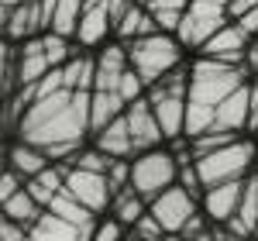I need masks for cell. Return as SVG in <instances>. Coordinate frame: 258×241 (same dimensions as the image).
I'll list each match as a JSON object with an SVG mask.
<instances>
[{"mask_svg":"<svg viewBox=\"0 0 258 241\" xmlns=\"http://www.w3.org/2000/svg\"><path fill=\"white\" fill-rule=\"evenodd\" d=\"M90 93L93 90H55L48 97L28 103V110L21 114V138L35 148H48V145H62L80 138L90 131Z\"/></svg>","mask_w":258,"mask_h":241,"instance_id":"obj_1","label":"cell"},{"mask_svg":"<svg viewBox=\"0 0 258 241\" xmlns=\"http://www.w3.org/2000/svg\"><path fill=\"white\" fill-rule=\"evenodd\" d=\"M241 83H244V73L241 66H231V62L220 59H203L193 66L189 73V83H186V103H197V107H217L227 93H234Z\"/></svg>","mask_w":258,"mask_h":241,"instance_id":"obj_2","label":"cell"},{"mask_svg":"<svg viewBox=\"0 0 258 241\" xmlns=\"http://www.w3.org/2000/svg\"><path fill=\"white\" fill-rule=\"evenodd\" d=\"M127 62H131V69L141 76L145 86H155L162 76H169L179 66L176 35H169V31H152V35L131 38V45H127Z\"/></svg>","mask_w":258,"mask_h":241,"instance_id":"obj_3","label":"cell"},{"mask_svg":"<svg viewBox=\"0 0 258 241\" xmlns=\"http://www.w3.org/2000/svg\"><path fill=\"white\" fill-rule=\"evenodd\" d=\"M255 162V141H231V145H220L214 152H203L197 155V176H200V186H220L227 179H241L244 169Z\"/></svg>","mask_w":258,"mask_h":241,"instance_id":"obj_4","label":"cell"},{"mask_svg":"<svg viewBox=\"0 0 258 241\" xmlns=\"http://www.w3.org/2000/svg\"><path fill=\"white\" fill-rule=\"evenodd\" d=\"M227 24V7L214 4V0H189L179 14V28H176V41L179 45H193L200 48L214 31H220Z\"/></svg>","mask_w":258,"mask_h":241,"instance_id":"obj_5","label":"cell"},{"mask_svg":"<svg viewBox=\"0 0 258 241\" xmlns=\"http://www.w3.org/2000/svg\"><path fill=\"white\" fill-rule=\"evenodd\" d=\"M148 103H152V114L159 120L162 135L176 138L182 131V120H186V76H162Z\"/></svg>","mask_w":258,"mask_h":241,"instance_id":"obj_6","label":"cell"},{"mask_svg":"<svg viewBox=\"0 0 258 241\" xmlns=\"http://www.w3.org/2000/svg\"><path fill=\"white\" fill-rule=\"evenodd\" d=\"M172 183H176V162L165 152H145L131 165V190L138 197H159Z\"/></svg>","mask_w":258,"mask_h":241,"instance_id":"obj_7","label":"cell"},{"mask_svg":"<svg viewBox=\"0 0 258 241\" xmlns=\"http://www.w3.org/2000/svg\"><path fill=\"white\" fill-rule=\"evenodd\" d=\"M148 214L162 224V231H182L186 221L197 214V203L189 197V190H182V186H165L159 197H152V210H148Z\"/></svg>","mask_w":258,"mask_h":241,"instance_id":"obj_8","label":"cell"},{"mask_svg":"<svg viewBox=\"0 0 258 241\" xmlns=\"http://www.w3.org/2000/svg\"><path fill=\"white\" fill-rule=\"evenodd\" d=\"M62 186H66L83 207H90L93 214H97V210H107V203L114 197L107 172H90V169H69Z\"/></svg>","mask_w":258,"mask_h":241,"instance_id":"obj_9","label":"cell"},{"mask_svg":"<svg viewBox=\"0 0 258 241\" xmlns=\"http://www.w3.org/2000/svg\"><path fill=\"white\" fill-rule=\"evenodd\" d=\"M248 38L238 24H224L220 31H214L210 38L200 45V52L207 59H220V62H231V66H241L244 62V48H248Z\"/></svg>","mask_w":258,"mask_h":241,"instance_id":"obj_10","label":"cell"},{"mask_svg":"<svg viewBox=\"0 0 258 241\" xmlns=\"http://www.w3.org/2000/svg\"><path fill=\"white\" fill-rule=\"evenodd\" d=\"M124 120H127L131 145H135V148H141V152H148L152 145H159V141L165 138V135H162V128H159V120H155V114H152V103H148V100L127 103Z\"/></svg>","mask_w":258,"mask_h":241,"instance_id":"obj_11","label":"cell"},{"mask_svg":"<svg viewBox=\"0 0 258 241\" xmlns=\"http://www.w3.org/2000/svg\"><path fill=\"white\" fill-rule=\"evenodd\" d=\"M248 97H251V86H244V83H241L234 93H227L214 107L210 131H241V128H248Z\"/></svg>","mask_w":258,"mask_h":241,"instance_id":"obj_12","label":"cell"},{"mask_svg":"<svg viewBox=\"0 0 258 241\" xmlns=\"http://www.w3.org/2000/svg\"><path fill=\"white\" fill-rule=\"evenodd\" d=\"M241 190H244V179H227L220 186H210L207 190V214L214 221H231L241 203Z\"/></svg>","mask_w":258,"mask_h":241,"instance_id":"obj_13","label":"cell"},{"mask_svg":"<svg viewBox=\"0 0 258 241\" xmlns=\"http://www.w3.org/2000/svg\"><path fill=\"white\" fill-rule=\"evenodd\" d=\"M127 48L124 45H110L103 48V55L97 59V76H93V90H114L117 93V83H120V73L127 69Z\"/></svg>","mask_w":258,"mask_h":241,"instance_id":"obj_14","label":"cell"},{"mask_svg":"<svg viewBox=\"0 0 258 241\" xmlns=\"http://www.w3.org/2000/svg\"><path fill=\"white\" fill-rule=\"evenodd\" d=\"M110 31V14H107V0L100 4H86L80 14V24H76V38L83 45H97V41L107 38Z\"/></svg>","mask_w":258,"mask_h":241,"instance_id":"obj_15","label":"cell"},{"mask_svg":"<svg viewBox=\"0 0 258 241\" xmlns=\"http://www.w3.org/2000/svg\"><path fill=\"white\" fill-rule=\"evenodd\" d=\"M48 69H55L48 55H45V45L41 38H28L24 41V48H21V66H18V76L24 86H31V83H38Z\"/></svg>","mask_w":258,"mask_h":241,"instance_id":"obj_16","label":"cell"},{"mask_svg":"<svg viewBox=\"0 0 258 241\" xmlns=\"http://www.w3.org/2000/svg\"><path fill=\"white\" fill-rule=\"evenodd\" d=\"M35 241H83L80 238V227L69 221H62L59 214H52V210H45L38 214V221L31 224V231H28Z\"/></svg>","mask_w":258,"mask_h":241,"instance_id":"obj_17","label":"cell"},{"mask_svg":"<svg viewBox=\"0 0 258 241\" xmlns=\"http://www.w3.org/2000/svg\"><path fill=\"white\" fill-rule=\"evenodd\" d=\"M11 38H31L35 31H41V14H38V0H21L18 7H11V18L4 28Z\"/></svg>","mask_w":258,"mask_h":241,"instance_id":"obj_18","label":"cell"},{"mask_svg":"<svg viewBox=\"0 0 258 241\" xmlns=\"http://www.w3.org/2000/svg\"><path fill=\"white\" fill-rule=\"evenodd\" d=\"M120 110H124L120 93H114V90H93L90 93V128L93 131H103Z\"/></svg>","mask_w":258,"mask_h":241,"instance_id":"obj_19","label":"cell"},{"mask_svg":"<svg viewBox=\"0 0 258 241\" xmlns=\"http://www.w3.org/2000/svg\"><path fill=\"white\" fill-rule=\"evenodd\" d=\"M48 210H52V214H59L62 221L76 224V227H93V210H90V207H83V203L76 200L66 186H62L59 193L48 200Z\"/></svg>","mask_w":258,"mask_h":241,"instance_id":"obj_20","label":"cell"},{"mask_svg":"<svg viewBox=\"0 0 258 241\" xmlns=\"http://www.w3.org/2000/svg\"><path fill=\"white\" fill-rule=\"evenodd\" d=\"M100 152L103 155H110V159H124V155H131L135 152V145H131V135H127V120L114 117L103 131H100Z\"/></svg>","mask_w":258,"mask_h":241,"instance_id":"obj_21","label":"cell"},{"mask_svg":"<svg viewBox=\"0 0 258 241\" xmlns=\"http://www.w3.org/2000/svg\"><path fill=\"white\" fill-rule=\"evenodd\" d=\"M0 210H4V217L7 221H18V224H35L41 214V203H35V197L21 186L18 193H11L7 200L0 203Z\"/></svg>","mask_w":258,"mask_h":241,"instance_id":"obj_22","label":"cell"},{"mask_svg":"<svg viewBox=\"0 0 258 241\" xmlns=\"http://www.w3.org/2000/svg\"><path fill=\"white\" fill-rule=\"evenodd\" d=\"M66 172L69 169H41V172H35L31 176V183L24 186L31 197H35V203H41V207H48V200L55 197L62 190V183H66Z\"/></svg>","mask_w":258,"mask_h":241,"instance_id":"obj_23","label":"cell"},{"mask_svg":"<svg viewBox=\"0 0 258 241\" xmlns=\"http://www.w3.org/2000/svg\"><path fill=\"white\" fill-rule=\"evenodd\" d=\"M152 31H159V28H155V18H152L145 7H138V4H131V7L124 11V18L117 21V35L124 41L141 38V35H152Z\"/></svg>","mask_w":258,"mask_h":241,"instance_id":"obj_24","label":"cell"},{"mask_svg":"<svg viewBox=\"0 0 258 241\" xmlns=\"http://www.w3.org/2000/svg\"><path fill=\"white\" fill-rule=\"evenodd\" d=\"M93 76H97V62L93 59H66L62 62L66 90H93Z\"/></svg>","mask_w":258,"mask_h":241,"instance_id":"obj_25","label":"cell"},{"mask_svg":"<svg viewBox=\"0 0 258 241\" xmlns=\"http://www.w3.org/2000/svg\"><path fill=\"white\" fill-rule=\"evenodd\" d=\"M11 162H14V169H18L21 176H35V172H41L45 165H48V155L41 152V148H35V145H14L11 148Z\"/></svg>","mask_w":258,"mask_h":241,"instance_id":"obj_26","label":"cell"},{"mask_svg":"<svg viewBox=\"0 0 258 241\" xmlns=\"http://www.w3.org/2000/svg\"><path fill=\"white\" fill-rule=\"evenodd\" d=\"M83 7H86L83 0H59L55 14H52V31H55V35H62V38L76 35V24H80Z\"/></svg>","mask_w":258,"mask_h":241,"instance_id":"obj_27","label":"cell"},{"mask_svg":"<svg viewBox=\"0 0 258 241\" xmlns=\"http://www.w3.org/2000/svg\"><path fill=\"white\" fill-rule=\"evenodd\" d=\"M145 197H138V193H120L117 203H114V210H117V221L120 224H131L135 227V221H138L141 214H145Z\"/></svg>","mask_w":258,"mask_h":241,"instance_id":"obj_28","label":"cell"},{"mask_svg":"<svg viewBox=\"0 0 258 241\" xmlns=\"http://www.w3.org/2000/svg\"><path fill=\"white\" fill-rule=\"evenodd\" d=\"M141 90H145V83H141V76L127 66L124 73H120V83H117V93H120V100L124 103H135L141 97Z\"/></svg>","mask_w":258,"mask_h":241,"instance_id":"obj_29","label":"cell"},{"mask_svg":"<svg viewBox=\"0 0 258 241\" xmlns=\"http://www.w3.org/2000/svg\"><path fill=\"white\" fill-rule=\"evenodd\" d=\"M41 45H45V55H48V62H52V66H62V62L69 59V45H66V38H62V35H55V31L41 35Z\"/></svg>","mask_w":258,"mask_h":241,"instance_id":"obj_30","label":"cell"},{"mask_svg":"<svg viewBox=\"0 0 258 241\" xmlns=\"http://www.w3.org/2000/svg\"><path fill=\"white\" fill-rule=\"evenodd\" d=\"M234 141V131H203V135H197V155H203V152H214V148H220V145H231Z\"/></svg>","mask_w":258,"mask_h":241,"instance_id":"obj_31","label":"cell"},{"mask_svg":"<svg viewBox=\"0 0 258 241\" xmlns=\"http://www.w3.org/2000/svg\"><path fill=\"white\" fill-rule=\"evenodd\" d=\"M135 238H141V241H159L162 238V224L145 210L138 221H135Z\"/></svg>","mask_w":258,"mask_h":241,"instance_id":"obj_32","label":"cell"},{"mask_svg":"<svg viewBox=\"0 0 258 241\" xmlns=\"http://www.w3.org/2000/svg\"><path fill=\"white\" fill-rule=\"evenodd\" d=\"M107 165H110V155H103V152H83L80 159H76V169H90V172H107Z\"/></svg>","mask_w":258,"mask_h":241,"instance_id":"obj_33","label":"cell"},{"mask_svg":"<svg viewBox=\"0 0 258 241\" xmlns=\"http://www.w3.org/2000/svg\"><path fill=\"white\" fill-rule=\"evenodd\" d=\"M107 179H110V190H120L124 183H131V169H127L120 159H110V165H107Z\"/></svg>","mask_w":258,"mask_h":241,"instance_id":"obj_34","label":"cell"},{"mask_svg":"<svg viewBox=\"0 0 258 241\" xmlns=\"http://www.w3.org/2000/svg\"><path fill=\"white\" fill-rule=\"evenodd\" d=\"M90 241H120V221H103Z\"/></svg>","mask_w":258,"mask_h":241,"instance_id":"obj_35","label":"cell"},{"mask_svg":"<svg viewBox=\"0 0 258 241\" xmlns=\"http://www.w3.org/2000/svg\"><path fill=\"white\" fill-rule=\"evenodd\" d=\"M0 241H24V224L18 221H0Z\"/></svg>","mask_w":258,"mask_h":241,"instance_id":"obj_36","label":"cell"},{"mask_svg":"<svg viewBox=\"0 0 258 241\" xmlns=\"http://www.w3.org/2000/svg\"><path fill=\"white\" fill-rule=\"evenodd\" d=\"M21 190V176L18 172H0V203L7 200L11 193H18Z\"/></svg>","mask_w":258,"mask_h":241,"instance_id":"obj_37","label":"cell"},{"mask_svg":"<svg viewBox=\"0 0 258 241\" xmlns=\"http://www.w3.org/2000/svg\"><path fill=\"white\" fill-rule=\"evenodd\" d=\"M234 24H238L244 35H258V7H251L248 14H241V18L234 21Z\"/></svg>","mask_w":258,"mask_h":241,"instance_id":"obj_38","label":"cell"},{"mask_svg":"<svg viewBox=\"0 0 258 241\" xmlns=\"http://www.w3.org/2000/svg\"><path fill=\"white\" fill-rule=\"evenodd\" d=\"M55 7H59V0H38V14H41V31H45V28H52V14H55Z\"/></svg>","mask_w":258,"mask_h":241,"instance_id":"obj_39","label":"cell"},{"mask_svg":"<svg viewBox=\"0 0 258 241\" xmlns=\"http://www.w3.org/2000/svg\"><path fill=\"white\" fill-rule=\"evenodd\" d=\"M251 7H258V0H231V4H227V18L238 21L241 14H248Z\"/></svg>","mask_w":258,"mask_h":241,"instance_id":"obj_40","label":"cell"},{"mask_svg":"<svg viewBox=\"0 0 258 241\" xmlns=\"http://www.w3.org/2000/svg\"><path fill=\"white\" fill-rule=\"evenodd\" d=\"M248 128L258 131V83L251 86V97H248Z\"/></svg>","mask_w":258,"mask_h":241,"instance_id":"obj_41","label":"cell"},{"mask_svg":"<svg viewBox=\"0 0 258 241\" xmlns=\"http://www.w3.org/2000/svg\"><path fill=\"white\" fill-rule=\"evenodd\" d=\"M127 7H131V0H107V14H110V21H120Z\"/></svg>","mask_w":258,"mask_h":241,"instance_id":"obj_42","label":"cell"},{"mask_svg":"<svg viewBox=\"0 0 258 241\" xmlns=\"http://www.w3.org/2000/svg\"><path fill=\"white\" fill-rule=\"evenodd\" d=\"M145 4H148V11H152V7H176V11H182L189 0H145Z\"/></svg>","mask_w":258,"mask_h":241,"instance_id":"obj_43","label":"cell"},{"mask_svg":"<svg viewBox=\"0 0 258 241\" xmlns=\"http://www.w3.org/2000/svg\"><path fill=\"white\" fill-rule=\"evenodd\" d=\"M200 227H203V221H200L197 214H193V217L186 221V227H182V231H186V234H200Z\"/></svg>","mask_w":258,"mask_h":241,"instance_id":"obj_44","label":"cell"},{"mask_svg":"<svg viewBox=\"0 0 258 241\" xmlns=\"http://www.w3.org/2000/svg\"><path fill=\"white\" fill-rule=\"evenodd\" d=\"M7 18H11V7H7V4H0V31L7 28Z\"/></svg>","mask_w":258,"mask_h":241,"instance_id":"obj_45","label":"cell"},{"mask_svg":"<svg viewBox=\"0 0 258 241\" xmlns=\"http://www.w3.org/2000/svg\"><path fill=\"white\" fill-rule=\"evenodd\" d=\"M0 4H7V7H18L21 0H0Z\"/></svg>","mask_w":258,"mask_h":241,"instance_id":"obj_46","label":"cell"},{"mask_svg":"<svg viewBox=\"0 0 258 241\" xmlns=\"http://www.w3.org/2000/svg\"><path fill=\"white\" fill-rule=\"evenodd\" d=\"M214 4H224V7H227V4H231V0H214Z\"/></svg>","mask_w":258,"mask_h":241,"instance_id":"obj_47","label":"cell"},{"mask_svg":"<svg viewBox=\"0 0 258 241\" xmlns=\"http://www.w3.org/2000/svg\"><path fill=\"white\" fill-rule=\"evenodd\" d=\"M120 241H141V238H120Z\"/></svg>","mask_w":258,"mask_h":241,"instance_id":"obj_48","label":"cell"},{"mask_svg":"<svg viewBox=\"0 0 258 241\" xmlns=\"http://www.w3.org/2000/svg\"><path fill=\"white\" fill-rule=\"evenodd\" d=\"M83 4H100V0H83Z\"/></svg>","mask_w":258,"mask_h":241,"instance_id":"obj_49","label":"cell"},{"mask_svg":"<svg viewBox=\"0 0 258 241\" xmlns=\"http://www.w3.org/2000/svg\"><path fill=\"white\" fill-rule=\"evenodd\" d=\"M24 241H35V238H31V234H24Z\"/></svg>","mask_w":258,"mask_h":241,"instance_id":"obj_50","label":"cell"},{"mask_svg":"<svg viewBox=\"0 0 258 241\" xmlns=\"http://www.w3.org/2000/svg\"><path fill=\"white\" fill-rule=\"evenodd\" d=\"M0 124H4V117H0Z\"/></svg>","mask_w":258,"mask_h":241,"instance_id":"obj_51","label":"cell"}]
</instances>
